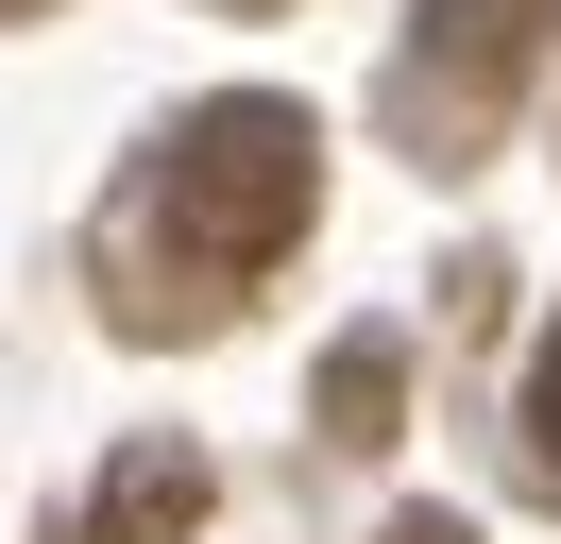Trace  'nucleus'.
Masks as SVG:
<instances>
[{
  "label": "nucleus",
  "instance_id": "6",
  "mask_svg": "<svg viewBox=\"0 0 561 544\" xmlns=\"http://www.w3.org/2000/svg\"><path fill=\"white\" fill-rule=\"evenodd\" d=\"M375 544H477V528H459V510H391Z\"/></svg>",
  "mask_w": 561,
  "mask_h": 544
},
{
  "label": "nucleus",
  "instance_id": "1",
  "mask_svg": "<svg viewBox=\"0 0 561 544\" xmlns=\"http://www.w3.org/2000/svg\"><path fill=\"white\" fill-rule=\"evenodd\" d=\"M307 222H323V120L307 102H273V86L187 102V120L153 136V170H137V222H119L137 238V256H119V324L187 340V324H221V306H255V272Z\"/></svg>",
  "mask_w": 561,
  "mask_h": 544
},
{
  "label": "nucleus",
  "instance_id": "8",
  "mask_svg": "<svg viewBox=\"0 0 561 544\" xmlns=\"http://www.w3.org/2000/svg\"><path fill=\"white\" fill-rule=\"evenodd\" d=\"M239 18H255V0H239Z\"/></svg>",
  "mask_w": 561,
  "mask_h": 544
},
{
  "label": "nucleus",
  "instance_id": "5",
  "mask_svg": "<svg viewBox=\"0 0 561 544\" xmlns=\"http://www.w3.org/2000/svg\"><path fill=\"white\" fill-rule=\"evenodd\" d=\"M527 460L561 476V324H545V358H527Z\"/></svg>",
  "mask_w": 561,
  "mask_h": 544
},
{
  "label": "nucleus",
  "instance_id": "2",
  "mask_svg": "<svg viewBox=\"0 0 561 544\" xmlns=\"http://www.w3.org/2000/svg\"><path fill=\"white\" fill-rule=\"evenodd\" d=\"M545 18H561V0H425V34H409V136H425L443 170H459V154H477V136L527 102Z\"/></svg>",
  "mask_w": 561,
  "mask_h": 544
},
{
  "label": "nucleus",
  "instance_id": "7",
  "mask_svg": "<svg viewBox=\"0 0 561 544\" xmlns=\"http://www.w3.org/2000/svg\"><path fill=\"white\" fill-rule=\"evenodd\" d=\"M0 18H51V0H0Z\"/></svg>",
  "mask_w": 561,
  "mask_h": 544
},
{
  "label": "nucleus",
  "instance_id": "4",
  "mask_svg": "<svg viewBox=\"0 0 561 544\" xmlns=\"http://www.w3.org/2000/svg\"><path fill=\"white\" fill-rule=\"evenodd\" d=\"M391 426H409V340H375V324H357L341 358H323V442H357V460H375Z\"/></svg>",
  "mask_w": 561,
  "mask_h": 544
},
{
  "label": "nucleus",
  "instance_id": "3",
  "mask_svg": "<svg viewBox=\"0 0 561 544\" xmlns=\"http://www.w3.org/2000/svg\"><path fill=\"white\" fill-rule=\"evenodd\" d=\"M205 494H221V476H205V442H119L69 544H187V528H205Z\"/></svg>",
  "mask_w": 561,
  "mask_h": 544
}]
</instances>
